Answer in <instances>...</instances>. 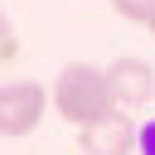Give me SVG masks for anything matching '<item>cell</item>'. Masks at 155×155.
<instances>
[{"label":"cell","instance_id":"1","mask_svg":"<svg viewBox=\"0 0 155 155\" xmlns=\"http://www.w3.org/2000/svg\"><path fill=\"white\" fill-rule=\"evenodd\" d=\"M48 102H53V111H58L73 131H82V126L121 111V107H116V92H111V78H107V68H97V63H68V68L53 78Z\"/></svg>","mask_w":155,"mask_h":155},{"label":"cell","instance_id":"2","mask_svg":"<svg viewBox=\"0 0 155 155\" xmlns=\"http://www.w3.org/2000/svg\"><path fill=\"white\" fill-rule=\"evenodd\" d=\"M48 107H53V102H48L44 82H29V78H15V82H0V136H5V140H19V136H34Z\"/></svg>","mask_w":155,"mask_h":155},{"label":"cell","instance_id":"3","mask_svg":"<svg viewBox=\"0 0 155 155\" xmlns=\"http://www.w3.org/2000/svg\"><path fill=\"white\" fill-rule=\"evenodd\" d=\"M78 145H82V155H136V121L126 111H111V116L82 126Z\"/></svg>","mask_w":155,"mask_h":155},{"label":"cell","instance_id":"4","mask_svg":"<svg viewBox=\"0 0 155 155\" xmlns=\"http://www.w3.org/2000/svg\"><path fill=\"white\" fill-rule=\"evenodd\" d=\"M107 78H111V92H116V107H121V111H126V107H145V102L155 97V68H150L145 58H136V53L107 63Z\"/></svg>","mask_w":155,"mask_h":155},{"label":"cell","instance_id":"5","mask_svg":"<svg viewBox=\"0 0 155 155\" xmlns=\"http://www.w3.org/2000/svg\"><path fill=\"white\" fill-rule=\"evenodd\" d=\"M111 10L126 19V24H150V15H155V0H111Z\"/></svg>","mask_w":155,"mask_h":155},{"label":"cell","instance_id":"6","mask_svg":"<svg viewBox=\"0 0 155 155\" xmlns=\"http://www.w3.org/2000/svg\"><path fill=\"white\" fill-rule=\"evenodd\" d=\"M15 58H19V34H15V24L0 10V63H15Z\"/></svg>","mask_w":155,"mask_h":155},{"label":"cell","instance_id":"7","mask_svg":"<svg viewBox=\"0 0 155 155\" xmlns=\"http://www.w3.org/2000/svg\"><path fill=\"white\" fill-rule=\"evenodd\" d=\"M136 155H155V116L136 126Z\"/></svg>","mask_w":155,"mask_h":155},{"label":"cell","instance_id":"8","mask_svg":"<svg viewBox=\"0 0 155 155\" xmlns=\"http://www.w3.org/2000/svg\"><path fill=\"white\" fill-rule=\"evenodd\" d=\"M145 29H150V39H155V15H150V24H145Z\"/></svg>","mask_w":155,"mask_h":155}]
</instances>
